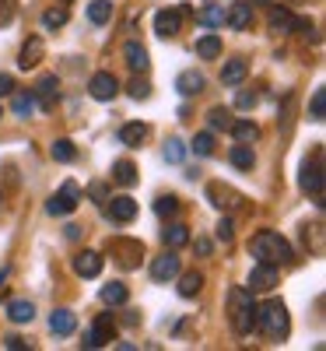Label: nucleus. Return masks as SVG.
<instances>
[{
	"label": "nucleus",
	"mask_w": 326,
	"mask_h": 351,
	"mask_svg": "<svg viewBox=\"0 0 326 351\" xmlns=\"http://www.w3.org/2000/svg\"><path fill=\"white\" fill-rule=\"evenodd\" d=\"M36 102H39V109L46 112V109H53L56 106V99H60V77L56 74H46V77H39V84H36Z\"/></svg>",
	"instance_id": "6"
},
{
	"label": "nucleus",
	"mask_w": 326,
	"mask_h": 351,
	"mask_svg": "<svg viewBox=\"0 0 326 351\" xmlns=\"http://www.w3.org/2000/svg\"><path fill=\"white\" fill-rule=\"evenodd\" d=\"M74 274L77 278H99L102 274V253L99 250H81L74 256Z\"/></svg>",
	"instance_id": "10"
},
{
	"label": "nucleus",
	"mask_w": 326,
	"mask_h": 351,
	"mask_svg": "<svg viewBox=\"0 0 326 351\" xmlns=\"http://www.w3.org/2000/svg\"><path fill=\"white\" fill-rule=\"evenodd\" d=\"M197 21H200L203 28H218V25H225V8H221V4H207V8L197 14Z\"/></svg>",
	"instance_id": "32"
},
{
	"label": "nucleus",
	"mask_w": 326,
	"mask_h": 351,
	"mask_svg": "<svg viewBox=\"0 0 326 351\" xmlns=\"http://www.w3.org/2000/svg\"><path fill=\"white\" fill-rule=\"evenodd\" d=\"M77 204H81V186H77V183H64L60 193H53V197H49L46 211H49L53 218H64V215H71V211L77 208Z\"/></svg>",
	"instance_id": "4"
},
{
	"label": "nucleus",
	"mask_w": 326,
	"mask_h": 351,
	"mask_svg": "<svg viewBox=\"0 0 326 351\" xmlns=\"http://www.w3.org/2000/svg\"><path fill=\"white\" fill-rule=\"evenodd\" d=\"M260 4H271V0H260Z\"/></svg>",
	"instance_id": "51"
},
{
	"label": "nucleus",
	"mask_w": 326,
	"mask_h": 351,
	"mask_svg": "<svg viewBox=\"0 0 326 351\" xmlns=\"http://www.w3.org/2000/svg\"><path fill=\"white\" fill-rule=\"evenodd\" d=\"M147 95H151V84H147L144 77H134V81H130V99L140 102V99H147Z\"/></svg>",
	"instance_id": "44"
},
{
	"label": "nucleus",
	"mask_w": 326,
	"mask_h": 351,
	"mask_svg": "<svg viewBox=\"0 0 326 351\" xmlns=\"http://www.w3.org/2000/svg\"><path fill=\"white\" fill-rule=\"evenodd\" d=\"M256 102H260L256 92H239V95H235V109H253Z\"/></svg>",
	"instance_id": "45"
},
{
	"label": "nucleus",
	"mask_w": 326,
	"mask_h": 351,
	"mask_svg": "<svg viewBox=\"0 0 326 351\" xmlns=\"http://www.w3.org/2000/svg\"><path fill=\"white\" fill-rule=\"evenodd\" d=\"M228 319H231V330L235 334H253L256 327V302H253V291L249 288H231L228 291Z\"/></svg>",
	"instance_id": "2"
},
{
	"label": "nucleus",
	"mask_w": 326,
	"mask_h": 351,
	"mask_svg": "<svg viewBox=\"0 0 326 351\" xmlns=\"http://www.w3.org/2000/svg\"><path fill=\"white\" fill-rule=\"evenodd\" d=\"M92 197H95L99 204H105V186H102V183H92Z\"/></svg>",
	"instance_id": "49"
},
{
	"label": "nucleus",
	"mask_w": 326,
	"mask_h": 351,
	"mask_svg": "<svg viewBox=\"0 0 326 351\" xmlns=\"http://www.w3.org/2000/svg\"><path fill=\"white\" fill-rule=\"evenodd\" d=\"M162 239H165V246H168V250H179V246H186V243H190V228H186L183 221H172V225L162 232Z\"/></svg>",
	"instance_id": "23"
},
{
	"label": "nucleus",
	"mask_w": 326,
	"mask_h": 351,
	"mask_svg": "<svg viewBox=\"0 0 326 351\" xmlns=\"http://www.w3.org/2000/svg\"><path fill=\"white\" fill-rule=\"evenodd\" d=\"M197 253L200 256H211V239H197Z\"/></svg>",
	"instance_id": "48"
},
{
	"label": "nucleus",
	"mask_w": 326,
	"mask_h": 351,
	"mask_svg": "<svg viewBox=\"0 0 326 351\" xmlns=\"http://www.w3.org/2000/svg\"><path fill=\"white\" fill-rule=\"evenodd\" d=\"M88 92H92L95 102H112L116 95H120V81H116V74H109V71H99V74H92V81H88Z\"/></svg>",
	"instance_id": "5"
},
{
	"label": "nucleus",
	"mask_w": 326,
	"mask_h": 351,
	"mask_svg": "<svg viewBox=\"0 0 326 351\" xmlns=\"http://www.w3.org/2000/svg\"><path fill=\"white\" fill-rule=\"evenodd\" d=\"M67 21H71V11H67V8H49V11L42 14V25H46V28H64Z\"/></svg>",
	"instance_id": "41"
},
{
	"label": "nucleus",
	"mask_w": 326,
	"mask_h": 351,
	"mask_svg": "<svg viewBox=\"0 0 326 351\" xmlns=\"http://www.w3.org/2000/svg\"><path fill=\"white\" fill-rule=\"evenodd\" d=\"M190 148H193V155H200V158L214 155V134H207V130H203V134H197Z\"/></svg>",
	"instance_id": "40"
},
{
	"label": "nucleus",
	"mask_w": 326,
	"mask_h": 351,
	"mask_svg": "<svg viewBox=\"0 0 326 351\" xmlns=\"http://www.w3.org/2000/svg\"><path fill=\"white\" fill-rule=\"evenodd\" d=\"M231 134H235V141L239 144H253L256 137H260V127L256 123H249V120H231V127H228Z\"/></svg>",
	"instance_id": "28"
},
{
	"label": "nucleus",
	"mask_w": 326,
	"mask_h": 351,
	"mask_svg": "<svg viewBox=\"0 0 326 351\" xmlns=\"http://www.w3.org/2000/svg\"><path fill=\"white\" fill-rule=\"evenodd\" d=\"M105 215H109L112 221H123V225H127V221L137 218V200L127 197V193H123V197H112V200H105Z\"/></svg>",
	"instance_id": "9"
},
{
	"label": "nucleus",
	"mask_w": 326,
	"mask_h": 351,
	"mask_svg": "<svg viewBox=\"0 0 326 351\" xmlns=\"http://www.w3.org/2000/svg\"><path fill=\"white\" fill-rule=\"evenodd\" d=\"M183 158H186V144H183L179 137H168V141H165V162L179 165Z\"/></svg>",
	"instance_id": "39"
},
{
	"label": "nucleus",
	"mask_w": 326,
	"mask_h": 351,
	"mask_svg": "<svg viewBox=\"0 0 326 351\" xmlns=\"http://www.w3.org/2000/svg\"><path fill=\"white\" fill-rule=\"evenodd\" d=\"M49 155H53V162H74L77 158V148H74L67 137H60V141L49 144Z\"/></svg>",
	"instance_id": "31"
},
{
	"label": "nucleus",
	"mask_w": 326,
	"mask_h": 351,
	"mask_svg": "<svg viewBox=\"0 0 326 351\" xmlns=\"http://www.w3.org/2000/svg\"><path fill=\"white\" fill-rule=\"evenodd\" d=\"M246 74H249V67H246V60H228L225 67H221V84H228V88H235V84H242L246 81Z\"/></svg>",
	"instance_id": "19"
},
{
	"label": "nucleus",
	"mask_w": 326,
	"mask_h": 351,
	"mask_svg": "<svg viewBox=\"0 0 326 351\" xmlns=\"http://www.w3.org/2000/svg\"><path fill=\"white\" fill-rule=\"evenodd\" d=\"M49 330H53L56 337H71V334L77 330V316H74L71 309H56V313L49 316Z\"/></svg>",
	"instance_id": "16"
},
{
	"label": "nucleus",
	"mask_w": 326,
	"mask_h": 351,
	"mask_svg": "<svg viewBox=\"0 0 326 351\" xmlns=\"http://www.w3.org/2000/svg\"><path fill=\"white\" fill-rule=\"evenodd\" d=\"M112 334H116L112 316H109V313H102V316L95 319V327L84 334V348H102V344H109V341H112Z\"/></svg>",
	"instance_id": "7"
},
{
	"label": "nucleus",
	"mask_w": 326,
	"mask_h": 351,
	"mask_svg": "<svg viewBox=\"0 0 326 351\" xmlns=\"http://www.w3.org/2000/svg\"><path fill=\"white\" fill-rule=\"evenodd\" d=\"M309 120H312V123H323V120H326V88H316V92H312Z\"/></svg>",
	"instance_id": "35"
},
{
	"label": "nucleus",
	"mask_w": 326,
	"mask_h": 351,
	"mask_svg": "<svg viewBox=\"0 0 326 351\" xmlns=\"http://www.w3.org/2000/svg\"><path fill=\"white\" fill-rule=\"evenodd\" d=\"M123 56H127V67L134 71V74H144L147 71V49L140 46V43H127V49H123Z\"/></svg>",
	"instance_id": "20"
},
{
	"label": "nucleus",
	"mask_w": 326,
	"mask_h": 351,
	"mask_svg": "<svg viewBox=\"0 0 326 351\" xmlns=\"http://www.w3.org/2000/svg\"><path fill=\"white\" fill-rule=\"evenodd\" d=\"M112 180L120 183V186H134V183H137V169H134V162H116V165H112Z\"/></svg>",
	"instance_id": "34"
},
{
	"label": "nucleus",
	"mask_w": 326,
	"mask_h": 351,
	"mask_svg": "<svg viewBox=\"0 0 326 351\" xmlns=\"http://www.w3.org/2000/svg\"><path fill=\"white\" fill-rule=\"evenodd\" d=\"M4 348L21 351V348H28V341H25V337H18V334H8V337H4Z\"/></svg>",
	"instance_id": "46"
},
{
	"label": "nucleus",
	"mask_w": 326,
	"mask_h": 351,
	"mask_svg": "<svg viewBox=\"0 0 326 351\" xmlns=\"http://www.w3.org/2000/svg\"><path fill=\"white\" fill-rule=\"evenodd\" d=\"M256 327H260L266 337H271V341H284V337H288V330H291V319H288L284 302L271 299V302L256 306Z\"/></svg>",
	"instance_id": "3"
},
{
	"label": "nucleus",
	"mask_w": 326,
	"mask_h": 351,
	"mask_svg": "<svg viewBox=\"0 0 326 351\" xmlns=\"http://www.w3.org/2000/svg\"><path fill=\"white\" fill-rule=\"evenodd\" d=\"M112 18V4L109 0H92V4H88V21L92 25H105Z\"/></svg>",
	"instance_id": "33"
},
{
	"label": "nucleus",
	"mask_w": 326,
	"mask_h": 351,
	"mask_svg": "<svg viewBox=\"0 0 326 351\" xmlns=\"http://www.w3.org/2000/svg\"><path fill=\"white\" fill-rule=\"evenodd\" d=\"M203 84H207V81H203L200 71H183L179 77H175V88H179V95H183V99L200 95V92H203Z\"/></svg>",
	"instance_id": "17"
},
{
	"label": "nucleus",
	"mask_w": 326,
	"mask_h": 351,
	"mask_svg": "<svg viewBox=\"0 0 326 351\" xmlns=\"http://www.w3.org/2000/svg\"><path fill=\"white\" fill-rule=\"evenodd\" d=\"M299 186L312 197H323V165H319V155L312 162L302 165V176H299Z\"/></svg>",
	"instance_id": "8"
},
{
	"label": "nucleus",
	"mask_w": 326,
	"mask_h": 351,
	"mask_svg": "<svg viewBox=\"0 0 326 351\" xmlns=\"http://www.w3.org/2000/svg\"><path fill=\"white\" fill-rule=\"evenodd\" d=\"M14 92V77L11 74H0V95H11Z\"/></svg>",
	"instance_id": "47"
},
{
	"label": "nucleus",
	"mask_w": 326,
	"mask_h": 351,
	"mask_svg": "<svg viewBox=\"0 0 326 351\" xmlns=\"http://www.w3.org/2000/svg\"><path fill=\"white\" fill-rule=\"evenodd\" d=\"M271 28H274V32H281V36L294 32V14L288 8H274L271 11Z\"/></svg>",
	"instance_id": "27"
},
{
	"label": "nucleus",
	"mask_w": 326,
	"mask_h": 351,
	"mask_svg": "<svg viewBox=\"0 0 326 351\" xmlns=\"http://www.w3.org/2000/svg\"><path fill=\"white\" fill-rule=\"evenodd\" d=\"M207 123H211L214 130H228V127H231V109H225V106H214L211 112H207Z\"/></svg>",
	"instance_id": "38"
},
{
	"label": "nucleus",
	"mask_w": 326,
	"mask_h": 351,
	"mask_svg": "<svg viewBox=\"0 0 326 351\" xmlns=\"http://www.w3.org/2000/svg\"><path fill=\"white\" fill-rule=\"evenodd\" d=\"M214 239H218V243H225V246L235 239V221H231V218H221V221H218V228H214Z\"/></svg>",
	"instance_id": "42"
},
{
	"label": "nucleus",
	"mask_w": 326,
	"mask_h": 351,
	"mask_svg": "<svg viewBox=\"0 0 326 351\" xmlns=\"http://www.w3.org/2000/svg\"><path fill=\"white\" fill-rule=\"evenodd\" d=\"M14 14H18V0H0V28L11 25Z\"/></svg>",
	"instance_id": "43"
},
{
	"label": "nucleus",
	"mask_w": 326,
	"mask_h": 351,
	"mask_svg": "<svg viewBox=\"0 0 326 351\" xmlns=\"http://www.w3.org/2000/svg\"><path fill=\"white\" fill-rule=\"evenodd\" d=\"M0 204H4V193H0Z\"/></svg>",
	"instance_id": "52"
},
{
	"label": "nucleus",
	"mask_w": 326,
	"mask_h": 351,
	"mask_svg": "<svg viewBox=\"0 0 326 351\" xmlns=\"http://www.w3.org/2000/svg\"><path fill=\"white\" fill-rule=\"evenodd\" d=\"M277 285V267H271V263H256V267L249 271V291H271Z\"/></svg>",
	"instance_id": "13"
},
{
	"label": "nucleus",
	"mask_w": 326,
	"mask_h": 351,
	"mask_svg": "<svg viewBox=\"0 0 326 351\" xmlns=\"http://www.w3.org/2000/svg\"><path fill=\"white\" fill-rule=\"evenodd\" d=\"M127 285L123 281H109V285H102V291H99V299L105 302V306H123L127 302Z\"/></svg>",
	"instance_id": "24"
},
{
	"label": "nucleus",
	"mask_w": 326,
	"mask_h": 351,
	"mask_svg": "<svg viewBox=\"0 0 326 351\" xmlns=\"http://www.w3.org/2000/svg\"><path fill=\"white\" fill-rule=\"evenodd\" d=\"M11 109H14V116H21V120H28V116H36L39 112V102H36V95L32 92H21V95H14L11 99Z\"/></svg>",
	"instance_id": "26"
},
{
	"label": "nucleus",
	"mask_w": 326,
	"mask_h": 351,
	"mask_svg": "<svg viewBox=\"0 0 326 351\" xmlns=\"http://www.w3.org/2000/svg\"><path fill=\"white\" fill-rule=\"evenodd\" d=\"M200 288H203V274H197V271H186V274L179 278V295H183V299H193V295H200Z\"/></svg>",
	"instance_id": "30"
},
{
	"label": "nucleus",
	"mask_w": 326,
	"mask_h": 351,
	"mask_svg": "<svg viewBox=\"0 0 326 351\" xmlns=\"http://www.w3.org/2000/svg\"><path fill=\"white\" fill-rule=\"evenodd\" d=\"M207 197H211V204L214 208H242V197L235 193V190H228V186H221V183H211L207 186Z\"/></svg>",
	"instance_id": "15"
},
{
	"label": "nucleus",
	"mask_w": 326,
	"mask_h": 351,
	"mask_svg": "<svg viewBox=\"0 0 326 351\" xmlns=\"http://www.w3.org/2000/svg\"><path fill=\"white\" fill-rule=\"evenodd\" d=\"M112 250H116V253H123V256H120L123 267H134V263H137L134 256H140V253H144V246H140V243H134V239H116V243H112Z\"/></svg>",
	"instance_id": "25"
},
{
	"label": "nucleus",
	"mask_w": 326,
	"mask_h": 351,
	"mask_svg": "<svg viewBox=\"0 0 326 351\" xmlns=\"http://www.w3.org/2000/svg\"><path fill=\"white\" fill-rule=\"evenodd\" d=\"M144 137H147V127L144 123H127L120 130V144H127V148H140Z\"/></svg>",
	"instance_id": "29"
},
{
	"label": "nucleus",
	"mask_w": 326,
	"mask_h": 351,
	"mask_svg": "<svg viewBox=\"0 0 326 351\" xmlns=\"http://www.w3.org/2000/svg\"><path fill=\"white\" fill-rule=\"evenodd\" d=\"M231 165L235 169H253L256 165V155H253L249 144H235V148H231Z\"/></svg>",
	"instance_id": "36"
},
{
	"label": "nucleus",
	"mask_w": 326,
	"mask_h": 351,
	"mask_svg": "<svg viewBox=\"0 0 326 351\" xmlns=\"http://www.w3.org/2000/svg\"><path fill=\"white\" fill-rule=\"evenodd\" d=\"M228 28L231 32H246V28L253 25V4H231V11L225 14Z\"/></svg>",
	"instance_id": "18"
},
{
	"label": "nucleus",
	"mask_w": 326,
	"mask_h": 351,
	"mask_svg": "<svg viewBox=\"0 0 326 351\" xmlns=\"http://www.w3.org/2000/svg\"><path fill=\"white\" fill-rule=\"evenodd\" d=\"M179 256H172V253H165V256H155V263H151V278L158 281V285H165V281H175L179 278Z\"/></svg>",
	"instance_id": "12"
},
{
	"label": "nucleus",
	"mask_w": 326,
	"mask_h": 351,
	"mask_svg": "<svg viewBox=\"0 0 326 351\" xmlns=\"http://www.w3.org/2000/svg\"><path fill=\"white\" fill-rule=\"evenodd\" d=\"M42 56H46V46H42L39 36H32V39H25V46H21V53H18V67H21V71H32V67L42 64Z\"/></svg>",
	"instance_id": "11"
},
{
	"label": "nucleus",
	"mask_w": 326,
	"mask_h": 351,
	"mask_svg": "<svg viewBox=\"0 0 326 351\" xmlns=\"http://www.w3.org/2000/svg\"><path fill=\"white\" fill-rule=\"evenodd\" d=\"M197 56H200V60H218V56H221V39L214 36V32H207V36H200L197 39Z\"/></svg>",
	"instance_id": "21"
},
{
	"label": "nucleus",
	"mask_w": 326,
	"mask_h": 351,
	"mask_svg": "<svg viewBox=\"0 0 326 351\" xmlns=\"http://www.w3.org/2000/svg\"><path fill=\"white\" fill-rule=\"evenodd\" d=\"M4 278H8V267H4V271H0V285H4Z\"/></svg>",
	"instance_id": "50"
},
{
	"label": "nucleus",
	"mask_w": 326,
	"mask_h": 351,
	"mask_svg": "<svg viewBox=\"0 0 326 351\" xmlns=\"http://www.w3.org/2000/svg\"><path fill=\"white\" fill-rule=\"evenodd\" d=\"M8 319H11V324H32V319H36V306L28 299H14L8 306Z\"/></svg>",
	"instance_id": "22"
},
{
	"label": "nucleus",
	"mask_w": 326,
	"mask_h": 351,
	"mask_svg": "<svg viewBox=\"0 0 326 351\" xmlns=\"http://www.w3.org/2000/svg\"><path fill=\"white\" fill-rule=\"evenodd\" d=\"M155 215L158 218H175V215H179V197H172V193L168 197H158L155 200Z\"/></svg>",
	"instance_id": "37"
},
{
	"label": "nucleus",
	"mask_w": 326,
	"mask_h": 351,
	"mask_svg": "<svg viewBox=\"0 0 326 351\" xmlns=\"http://www.w3.org/2000/svg\"><path fill=\"white\" fill-rule=\"evenodd\" d=\"M249 253L256 256V263H271V267H281V263H291L294 260L291 243L284 236H277V232H271V228L256 232L253 243H249Z\"/></svg>",
	"instance_id": "1"
},
{
	"label": "nucleus",
	"mask_w": 326,
	"mask_h": 351,
	"mask_svg": "<svg viewBox=\"0 0 326 351\" xmlns=\"http://www.w3.org/2000/svg\"><path fill=\"white\" fill-rule=\"evenodd\" d=\"M179 25H183V11H158L155 14V32L162 39H175L179 36Z\"/></svg>",
	"instance_id": "14"
}]
</instances>
